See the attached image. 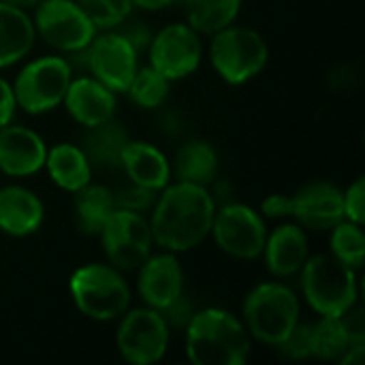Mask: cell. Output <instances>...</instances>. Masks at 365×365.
Returning a JSON list of instances; mask_svg holds the SVG:
<instances>
[{"label":"cell","instance_id":"cell-13","mask_svg":"<svg viewBox=\"0 0 365 365\" xmlns=\"http://www.w3.org/2000/svg\"><path fill=\"white\" fill-rule=\"evenodd\" d=\"M148 64L163 73L169 81L192 75L203 58L201 34L188 24H167L152 34L148 45Z\"/></svg>","mask_w":365,"mask_h":365},{"label":"cell","instance_id":"cell-7","mask_svg":"<svg viewBox=\"0 0 365 365\" xmlns=\"http://www.w3.org/2000/svg\"><path fill=\"white\" fill-rule=\"evenodd\" d=\"M68 62L73 71H88L118 94L126 92L133 75L139 68V51L118 28H109L98 30L86 49L68 53Z\"/></svg>","mask_w":365,"mask_h":365},{"label":"cell","instance_id":"cell-39","mask_svg":"<svg viewBox=\"0 0 365 365\" xmlns=\"http://www.w3.org/2000/svg\"><path fill=\"white\" fill-rule=\"evenodd\" d=\"M365 359V342H353L340 357L342 365H361Z\"/></svg>","mask_w":365,"mask_h":365},{"label":"cell","instance_id":"cell-33","mask_svg":"<svg viewBox=\"0 0 365 365\" xmlns=\"http://www.w3.org/2000/svg\"><path fill=\"white\" fill-rule=\"evenodd\" d=\"M342 207L344 218L357 225H364L365 220V178H357L353 184H349L346 190H342Z\"/></svg>","mask_w":365,"mask_h":365},{"label":"cell","instance_id":"cell-21","mask_svg":"<svg viewBox=\"0 0 365 365\" xmlns=\"http://www.w3.org/2000/svg\"><path fill=\"white\" fill-rule=\"evenodd\" d=\"M36 32L28 11L0 2V68L21 62L34 47Z\"/></svg>","mask_w":365,"mask_h":365},{"label":"cell","instance_id":"cell-10","mask_svg":"<svg viewBox=\"0 0 365 365\" xmlns=\"http://www.w3.org/2000/svg\"><path fill=\"white\" fill-rule=\"evenodd\" d=\"M32 11L36 36L66 56L86 49L98 32L77 0H41Z\"/></svg>","mask_w":365,"mask_h":365},{"label":"cell","instance_id":"cell-17","mask_svg":"<svg viewBox=\"0 0 365 365\" xmlns=\"http://www.w3.org/2000/svg\"><path fill=\"white\" fill-rule=\"evenodd\" d=\"M293 197V216L297 225L310 231H329L344 220L342 188L331 182H312Z\"/></svg>","mask_w":365,"mask_h":365},{"label":"cell","instance_id":"cell-19","mask_svg":"<svg viewBox=\"0 0 365 365\" xmlns=\"http://www.w3.org/2000/svg\"><path fill=\"white\" fill-rule=\"evenodd\" d=\"M45 220V205L26 186H0V233L9 237H30Z\"/></svg>","mask_w":365,"mask_h":365},{"label":"cell","instance_id":"cell-3","mask_svg":"<svg viewBox=\"0 0 365 365\" xmlns=\"http://www.w3.org/2000/svg\"><path fill=\"white\" fill-rule=\"evenodd\" d=\"M302 304L297 293L278 282H261L244 299L242 306V321L252 340L278 346L299 323Z\"/></svg>","mask_w":365,"mask_h":365},{"label":"cell","instance_id":"cell-12","mask_svg":"<svg viewBox=\"0 0 365 365\" xmlns=\"http://www.w3.org/2000/svg\"><path fill=\"white\" fill-rule=\"evenodd\" d=\"M267 233L269 231L261 212L231 201L216 207L210 235L227 257L237 261H255L263 255Z\"/></svg>","mask_w":365,"mask_h":365},{"label":"cell","instance_id":"cell-34","mask_svg":"<svg viewBox=\"0 0 365 365\" xmlns=\"http://www.w3.org/2000/svg\"><path fill=\"white\" fill-rule=\"evenodd\" d=\"M197 312V308L192 306V302H190V297L186 295V291L175 299V302H171L160 314L165 317V321H167V325H169V329H186V325L190 323V319H192V314Z\"/></svg>","mask_w":365,"mask_h":365},{"label":"cell","instance_id":"cell-11","mask_svg":"<svg viewBox=\"0 0 365 365\" xmlns=\"http://www.w3.org/2000/svg\"><path fill=\"white\" fill-rule=\"evenodd\" d=\"M115 331V349L124 361L133 365L158 364L169 349L171 329L165 317L150 308H128Z\"/></svg>","mask_w":365,"mask_h":365},{"label":"cell","instance_id":"cell-40","mask_svg":"<svg viewBox=\"0 0 365 365\" xmlns=\"http://www.w3.org/2000/svg\"><path fill=\"white\" fill-rule=\"evenodd\" d=\"M133 6L143 9V11H163L167 6H171L175 0H130Z\"/></svg>","mask_w":365,"mask_h":365},{"label":"cell","instance_id":"cell-8","mask_svg":"<svg viewBox=\"0 0 365 365\" xmlns=\"http://www.w3.org/2000/svg\"><path fill=\"white\" fill-rule=\"evenodd\" d=\"M73 77V66L66 56H41L26 62L11 83L17 109L30 115L53 111L62 105Z\"/></svg>","mask_w":365,"mask_h":365},{"label":"cell","instance_id":"cell-9","mask_svg":"<svg viewBox=\"0 0 365 365\" xmlns=\"http://www.w3.org/2000/svg\"><path fill=\"white\" fill-rule=\"evenodd\" d=\"M96 237L107 263L120 272H135L152 255L154 246L148 216L124 207H115L109 214Z\"/></svg>","mask_w":365,"mask_h":365},{"label":"cell","instance_id":"cell-28","mask_svg":"<svg viewBox=\"0 0 365 365\" xmlns=\"http://www.w3.org/2000/svg\"><path fill=\"white\" fill-rule=\"evenodd\" d=\"M364 225L351 222V220H340L336 227H331V237H329V255H334L338 261L353 269L364 267L365 257V233L361 229Z\"/></svg>","mask_w":365,"mask_h":365},{"label":"cell","instance_id":"cell-23","mask_svg":"<svg viewBox=\"0 0 365 365\" xmlns=\"http://www.w3.org/2000/svg\"><path fill=\"white\" fill-rule=\"evenodd\" d=\"M218 169H220L218 152L210 141L203 139L186 141L178 150L175 160L171 165V173H175L178 182H190L207 188L210 184H214Z\"/></svg>","mask_w":365,"mask_h":365},{"label":"cell","instance_id":"cell-41","mask_svg":"<svg viewBox=\"0 0 365 365\" xmlns=\"http://www.w3.org/2000/svg\"><path fill=\"white\" fill-rule=\"evenodd\" d=\"M0 2H6V4H11V6L24 9V11H32L41 0H0Z\"/></svg>","mask_w":365,"mask_h":365},{"label":"cell","instance_id":"cell-6","mask_svg":"<svg viewBox=\"0 0 365 365\" xmlns=\"http://www.w3.org/2000/svg\"><path fill=\"white\" fill-rule=\"evenodd\" d=\"M210 62L225 83L242 86L263 73L269 62V47L255 28L231 24L212 34Z\"/></svg>","mask_w":365,"mask_h":365},{"label":"cell","instance_id":"cell-26","mask_svg":"<svg viewBox=\"0 0 365 365\" xmlns=\"http://www.w3.org/2000/svg\"><path fill=\"white\" fill-rule=\"evenodd\" d=\"M244 0H186V24L199 34H216L235 24Z\"/></svg>","mask_w":365,"mask_h":365},{"label":"cell","instance_id":"cell-18","mask_svg":"<svg viewBox=\"0 0 365 365\" xmlns=\"http://www.w3.org/2000/svg\"><path fill=\"white\" fill-rule=\"evenodd\" d=\"M261 257L265 259V267L274 278L284 280L297 276L310 257L306 229L297 222L276 227L272 233H267Z\"/></svg>","mask_w":365,"mask_h":365},{"label":"cell","instance_id":"cell-24","mask_svg":"<svg viewBox=\"0 0 365 365\" xmlns=\"http://www.w3.org/2000/svg\"><path fill=\"white\" fill-rule=\"evenodd\" d=\"M128 139V130L115 118H111L98 126L88 128L81 141V150L86 152L92 169H118L122 150Z\"/></svg>","mask_w":365,"mask_h":365},{"label":"cell","instance_id":"cell-30","mask_svg":"<svg viewBox=\"0 0 365 365\" xmlns=\"http://www.w3.org/2000/svg\"><path fill=\"white\" fill-rule=\"evenodd\" d=\"M77 2L98 30L115 28L133 11L130 0H77Z\"/></svg>","mask_w":365,"mask_h":365},{"label":"cell","instance_id":"cell-38","mask_svg":"<svg viewBox=\"0 0 365 365\" xmlns=\"http://www.w3.org/2000/svg\"><path fill=\"white\" fill-rule=\"evenodd\" d=\"M15 109H17V103H15L13 86H11V81H6L0 75V128L6 126L9 122H13Z\"/></svg>","mask_w":365,"mask_h":365},{"label":"cell","instance_id":"cell-27","mask_svg":"<svg viewBox=\"0 0 365 365\" xmlns=\"http://www.w3.org/2000/svg\"><path fill=\"white\" fill-rule=\"evenodd\" d=\"M169 92H171V81L150 64L145 66L139 64L137 73L133 75L126 88L130 101L141 109H158L169 98Z\"/></svg>","mask_w":365,"mask_h":365},{"label":"cell","instance_id":"cell-25","mask_svg":"<svg viewBox=\"0 0 365 365\" xmlns=\"http://www.w3.org/2000/svg\"><path fill=\"white\" fill-rule=\"evenodd\" d=\"M75 195V225L83 235L96 237L109 214L115 210L113 192L103 184H86Z\"/></svg>","mask_w":365,"mask_h":365},{"label":"cell","instance_id":"cell-29","mask_svg":"<svg viewBox=\"0 0 365 365\" xmlns=\"http://www.w3.org/2000/svg\"><path fill=\"white\" fill-rule=\"evenodd\" d=\"M351 338L340 321V317H321L312 325V357L323 361H334L346 353Z\"/></svg>","mask_w":365,"mask_h":365},{"label":"cell","instance_id":"cell-32","mask_svg":"<svg viewBox=\"0 0 365 365\" xmlns=\"http://www.w3.org/2000/svg\"><path fill=\"white\" fill-rule=\"evenodd\" d=\"M158 192L156 190H150V188H143V186H137L130 182L128 188H122L118 192H113V201H115V207H124V210H133V212H150L154 201H156Z\"/></svg>","mask_w":365,"mask_h":365},{"label":"cell","instance_id":"cell-2","mask_svg":"<svg viewBox=\"0 0 365 365\" xmlns=\"http://www.w3.org/2000/svg\"><path fill=\"white\" fill-rule=\"evenodd\" d=\"M184 349L192 365H242L250 357L252 338L233 312L203 308L184 329Z\"/></svg>","mask_w":365,"mask_h":365},{"label":"cell","instance_id":"cell-31","mask_svg":"<svg viewBox=\"0 0 365 365\" xmlns=\"http://www.w3.org/2000/svg\"><path fill=\"white\" fill-rule=\"evenodd\" d=\"M276 349L284 359H293V361H304L312 357V325L297 323L293 331Z\"/></svg>","mask_w":365,"mask_h":365},{"label":"cell","instance_id":"cell-16","mask_svg":"<svg viewBox=\"0 0 365 365\" xmlns=\"http://www.w3.org/2000/svg\"><path fill=\"white\" fill-rule=\"evenodd\" d=\"M66 113L81 126L92 128L115 118L118 96L92 75L73 77L62 98Z\"/></svg>","mask_w":365,"mask_h":365},{"label":"cell","instance_id":"cell-14","mask_svg":"<svg viewBox=\"0 0 365 365\" xmlns=\"http://www.w3.org/2000/svg\"><path fill=\"white\" fill-rule=\"evenodd\" d=\"M137 291L145 306L163 312L184 293V267L175 252L150 255L137 269Z\"/></svg>","mask_w":365,"mask_h":365},{"label":"cell","instance_id":"cell-20","mask_svg":"<svg viewBox=\"0 0 365 365\" xmlns=\"http://www.w3.org/2000/svg\"><path fill=\"white\" fill-rule=\"evenodd\" d=\"M120 169L126 173L128 182L156 192H160L173 175L171 163L165 152H160V148H156L154 143L137 139L126 141L120 156Z\"/></svg>","mask_w":365,"mask_h":365},{"label":"cell","instance_id":"cell-4","mask_svg":"<svg viewBox=\"0 0 365 365\" xmlns=\"http://www.w3.org/2000/svg\"><path fill=\"white\" fill-rule=\"evenodd\" d=\"M68 291L75 308L90 321H118L130 308V287L124 272L109 263H88L71 274Z\"/></svg>","mask_w":365,"mask_h":365},{"label":"cell","instance_id":"cell-22","mask_svg":"<svg viewBox=\"0 0 365 365\" xmlns=\"http://www.w3.org/2000/svg\"><path fill=\"white\" fill-rule=\"evenodd\" d=\"M43 169L47 171L49 180L66 192H77L90 184L94 171L81 145L75 143H58L47 148Z\"/></svg>","mask_w":365,"mask_h":365},{"label":"cell","instance_id":"cell-1","mask_svg":"<svg viewBox=\"0 0 365 365\" xmlns=\"http://www.w3.org/2000/svg\"><path fill=\"white\" fill-rule=\"evenodd\" d=\"M216 207L218 203L207 186L190 182L167 184L148 218L154 244L175 255L195 250L210 237Z\"/></svg>","mask_w":365,"mask_h":365},{"label":"cell","instance_id":"cell-36","mask_svg":"<svg viewBox=\"0 0 365 365\" xmlns=\"http://www.w3.org/2000/svg\"><path fill=\"white\" fill-rule=\"evenodd\" d=\"M261 214L263 218H291L293 216V197L291 195H269L267 199H263L261 203Z\"/></svg>","mask_w":365,"mask_h":365},{"label":"cell","instance_id":"cell-35","mask_svg":"<svg viewBox=\"0 0 365 365\" xmlns=\"http://www.w3.org/2000/svg\"><path fill=\"white\" fill-rule=\"evenodd\" d=\"M130 43H133V47L141 53V51H145L148 49V45H150V38H152V30L145 26V21H139V19H130V15L122 21V24H118L115 26Z\"/></svg>","mask_w":365,"mask_h":365},{"label":"cell","instance_id":"cell-5","mask_svg":"<svg viewBox=\"0 0 365 365\" xmlns=\"http://www.w3.org/2000/svg\"><path fill=\"white\" fill-rule=\"evenodd\" d=\"M299 278L302 295L319 317H342L359 302L357 269L344 265L334 255L308 257Z\"/></svg>","mask_w":365,"mask_h":365},{"label":"cell","instance_id":"cell-15","mask_svg":"<svg viewBox=\"0 0 365 365\" xmlns=\"http://www.w3.org/2000/svg\"><path fill=\"white\" fill-rule=\"evenodd\" d=\"M45 139L21 124L9 122L0 128V175L30 178L45 167Z\"/></svg>","mask_w":365,"mask_h":365},{"label":"cell","instance_id":"cell-37","mask_svg":"<svg viewBox=\"0 0 365 365\" xmlns=\"http://www.w3.org/2000/svg\"><path fill=\"white\" fill-rule=\"evenodd\" d=\"M351 342H365V321H364V308L361 304H353L342 317H340Z\"/></svg>","mask_w":365,"mask_h":365}]
</instances>
